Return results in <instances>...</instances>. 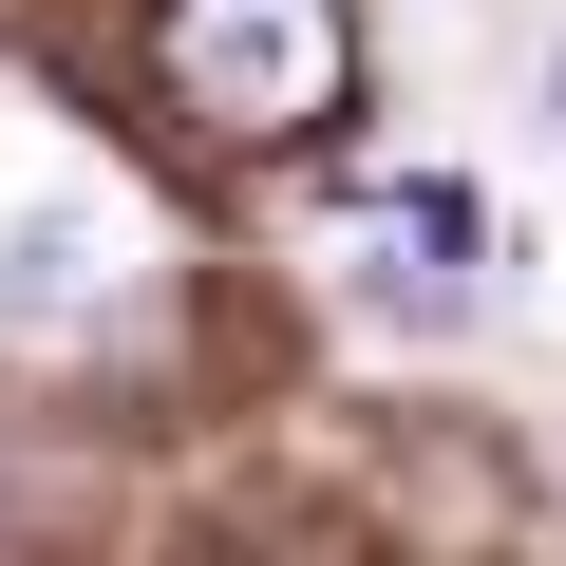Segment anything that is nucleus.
Returning <instances> with one entry per match:
<instances>
[{"label":"nucleus","instance_id":"nucleus-1","mask_svg":"<svg viewBox=\"0 0 566 566\" xmlns=\"http://www.w3.org/2000/svg\"><path fill=\"white\" fill-rule=\"evenodd\" d=\"M151 76H170L189 133L283 151V133H322L359 95V20L340 0H151Z\"/></svg>","mask_w":566,"mask_h":566},{"label":"nucleus","instance_id":"nucleus-2","mask_svg":"<svg viewBox=\"0 0 566 566\" xmlns=\"http://www.w3.org/2000/svg\"><path fill=\"white\" fill-rule=\"evenodd\" d=\"M76 303H95V227H76V208H39L20 245H0V322H76Z\"/></svg>","mask_w":566,"mask_h":566}]
</instances>
